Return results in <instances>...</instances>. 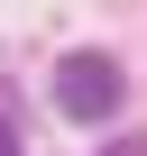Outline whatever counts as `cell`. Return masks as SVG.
<instances>
[{
    "label": "cell",
    "mask_w": 147,
    "mask_h": 156,
    "mask_svg": "<svg viewBox=\"0 0 147 156\" xmlns=\"http://www.w3.org/2000/svg\"><path fill=\"white\" fill-rule=\"evenodd\" d=\"M120 101H129V73L110 55H64L55 64V110L64 119H110Z\"/></svg>",
    "instance_id": "obj_1"
},
{
    "label": "cell",
    "mask_w": 147,
    "mask_h": 156,
    "mask_svg": "<svg viewBox=\"0 0 147 156\" xmlns=\"http://www.w3.org/2000/svg\"><path fill=\"white\" fill-rule=\"evenodd\" d=\"M0 156H19V119H9V110H0Z\"/></svg>",
    "instance_id": "obj_2"
},
{
    "label": "cell",
    "mask_w": 147,
    "mask_h": 156,
    "mask_svg": "<svg viewBox=\"0 0 147 156\" xmlns=\"http://www.w3.org/2000/svg\"><path fill=\"white\" fill-rule=\"evenodd\" d=\"M110 156H147V138H120V147H110Z\"/></svg>",
    "instance_id": "obj_3"
}]
</instances>
